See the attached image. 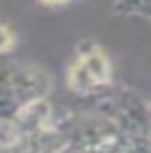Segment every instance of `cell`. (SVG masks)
Listing matches in <instances>:
<instances>
[{"label": "cell", "mask_w": 151, "mask_h": 153, "mask_svg": "<svg viewBox=\"0 0 151 153\" xmlns=\"http://www.w3.org/2000/svg\"><path fill=\"white\" fill-rule=\"evenodd\" d=\"M17 48V33L8 23L0 21V56H8Z\"/></svg>", "instance_id": "cell-5"}, {"label": "cell", "mask_w": 151, "mask_h": 153, "mask_svg": "<svg viewBox=\"0 0 151 153\" xmlns=\"http://www.w3.org/2000/svg\"><path fill=\"white\" fill-rule=\"evenodd\" d=\"M145 149L151 151V124H149V132H147V138H145Z\"/></svg>", "instance_id": "cell-7"}, {"label": "cell", "mask_w": 151, "mask_h": 153, "mask_svg": "<svg viewBox=\"0 0 151 153\" xmlns=\"http://www.w3.org/2000/svg\"><path fill=\"white\" fill-rule=\"evenodd\" d=\"M12 121L17 124L21 130V136H29V134L48 130L56 124V111L48 102V98H36L31 102H25L19 105L16 113H13Z\"/></svg>", "instance_id": "cell-3"}, {"label": "cell", "mask_w": 151, "mask_h": 153, "mask_svg": "<svg viewBox=\"0 0 151 153\" xmlns=\"http://www.w3.org/2000/svg\"><path fill=\"white\" fill-rule=\"evenodd\" d=\"M98 105V113L107 117L126 136L134 149H145V138L151 124L149 102L140 98L134 90H119L115 84L105 92Z\"/></svg>", "instance_id": "cell-2"}, {"label": "cell", "mask_w": 151, "mask_h": 153, "mask_svg": "<svg viewBox=\"0 0 151 153\" xmlns=\"http://www.w3.org/2000/svg\"><path fill=\"white\" fill-rule=\"evenodd\" d=\"M77 0H35V4H38L42 8H48V10H61V8H67L71 4H75Z\"/></svg>", "instance_id": "cell-6"}, {"label": "cell", "mask_w": 151, "mask_h": 153, "mask_svg": "<svg viewBox=\"0 0 151 153\" xmlns=\"http://www.w3.org/2000/svg\"><path fill=\"white\" fill-rule=\"evenodd\" d=\"M115 84L111 56L98 42L84 40L77 46L65 69V86L78 98H96Z\"/></svg>", "instance_id": "cell-1"}, {"label": "cell", "mask_w": 151, "mask_h": 153, "mask_svg": "<svg viewBox=\"0 0 151 153\" xmlns=\"http://www.w3.org/2000/svg\"><path fill=\"white\" fill-rule=\"evenodd\" d=\"M149 109H151V100H149Z\"/></svg>", "instance_id": "cell-8"}, {"label": "cell", "mask_w": 151, "mask_h": 153, "mask_svg": "<svg viewBox=\"0 0 151 153\" xmlns=\"http://www.w3.org/2000/svg\"><path fill=\"white\" fill-rule=\"evenodd\" d=\"M111 10L121 17H140L151 25V0H111Z\"/></svg>", "instance_id": "cell-4"}]
</instances>
